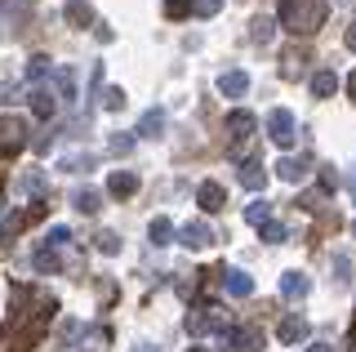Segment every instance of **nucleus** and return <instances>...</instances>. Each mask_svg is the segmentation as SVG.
Wrapping results in <instances>:
<instances>
[{"label":"nucleus","instance_id":"nucleus-1","mask_svg":"<svg viewBox=\"0 0 356 352\" xmlns=\"http://www.w3.org/2000/svg\"><path fill=\"white\" fill-rule=\"evenodd\" d=\"M325 14H330L325 0H281L276 23H281L285 31H294V36H312V31L325 27Z\"/></svg>","mask_w":356,"mask_h":352},{"label":"nucleus","instance_id":"nucleus-2","mask_svg":"<svg viewBox=\"0 0 356 352\" xmlns=\"http://www.w3.org/2000/svg\"><path fill=\"white\" fill-rule=\"evenodd\" d=\"M267 138H272L276 147H289V143L298 138V125H294V112H289V107H272V112H267Z\"/></svg>","mask_w":356,"mask_h":352},{"label":"nucleus","instance_id":"nucleus-3","mask_svg":"<svg viewBox=\"0 0 356 352\" xmlns=\"http://www.w3.org/2000/svg\"><path fill=\"white\" fill-rule=\"evenodd\" d=\"M178 241H183L187 250H205V246H214V227H209L205 218H187V223L178 227Z\"/></svg>","mask_w":356,"mask_h":352},{"label":"nucleus","instance_id":"nucleus-4","mask_svg":"<svg viewBox=\"0 0 356 352\" xmlns=\"http://www.w3.org/2000/svg\"><path fill=\"white\" fill-rule=\"evenodd\" d=\"M196 205L205 214H218V210H227V192H222V183H214V179H205L196 188Z\"/></svg>","mask_w":356,"mask_h":352},{"label":"nucleus","instance_id":"nucleus-5","mask_svg":"<svg viewBox=\"0 0 356 352\" xmlns=\"http://www.w3.org/2000/svg\"><path fill=\"white\" fill-rule=\"evenodd\" d=\"M218 277H222V285H227V294H232V299H250V294H254L250 272H241V268H222Z\"/></svg>","mask_w":356,"mask_h":352},{"label":"nucleus","instance_id":"nucleus-6","mask_svg":"<svg viewBox=\"0 0 356 352\" xmlns=\"http://www.w3.org/2000/svg\"><path fill=\"white\" fill-rule=\"evenodd\" d=\"M209 330H222V312H218V307L187 312V335H209Z\"/></svg>","mask_w":356,"mask_h":352},{"label":"nucleus","instance_id":"nucleus-7","mask_svg":"<svg viewBox=\"0 0 356 352\" xmlns=\"http://www.w3.org/2000/svg\"><path fill=\"white\" fill-rule=\"evenodd\" d=\"M312 335V326H307V317H285L281 321V330H276V339H281V344H303V339Z\"/></svg>","mask_w":356,"mask_h":352},{"label":"nucleus","instance_id":"nucleus-8","mask_svg":"<svg viewBox=\"0 0 356 352\" xmlns=\"http://www.w3.org/2000/svg\"><path fill=\"white\" fill-rule=\"evenodd\" d=\"M232 348L236 352H263V330L259 326H236L232 330Z\"/></svg>","mask_w":356,"mask_h":352},{"label":"nucleus","instance_id":"nucleus-9","mask_svg":"<svg viewBox=\"0 0 356 352\" xmlns=\"http://www.w3.org/2000/svg\"><path fill=\"white\" fill-rule=\"evenodd\" d=\"M27 143V125L18 116H0V147H22Z\"/></svg>","mask_w":356,"mask_h":352},{"label":"nucleus","instance_id":"nucleus-10","mask_svg":"<svg viewBox=\"0 0 356 352\" xmlns=\"http://www.w3.org/2000/svg\"><path fill=\"white\" fill-rule=\"evenodd\" d=\"M31 112H36L40 120H49L54 112H58V94H54L49 85H36V90H31Z\"/></svg>","mask_w":356,"mask_h":352},{"label":"nucleus","instance_id":"nucleus-11","mask_svg":"<svg viewBox=\"0 0 356 352\" xmlns=\"http://www.w3.org/2000/svg\"><path fill=\"white\" fill-rule=\"evenodd\" d=\"M254 129H259V116H254V112H227V134L236 138V143L250 138Z\"/></svg>","mask_w":356,"mask_h":352},{"label":"nucleus","instance_id":"nucleus-12","mask_svg":"<svg viewBox=\"0 0 356 352\" xmlns=\"http://www.w3.org/2000/svg\"><path fill=\"white\" fill-rule=\"evenodd\" d=\"M241 188H250V192H263L267 188V165L263 161H245L241 165Z\"/></svg>","mask_w":356,"mask_h":352},{"label":"nucleus","instance_id":"nucleus-13","mask_svg":"<svg viewBox=\"0 0 356 352\" xmlns=\"http://www.w3.org/2000/svg\"><path fill=\"white\" fill-rule=\"evenodd\" d=\"M272 170L281 174L285 183H303V179H307V161H303V157H281Z\"/></svg>","mask_w":356,"mask_h":352},{"label":"nucleus","instance_id":"nucleus-14","mask_svg":"<svg viewBox=\"0 0 356 352\" xmlns=\"http://www.w3.org/2000/svg\"><path fill=\"white\" fill-rule=\"evenodd\" d=\"M307 290H312L307 272H285V277H281V294H285V299H303Z\"/></svg>","mask_w":356,"mask_h":352},{"label":"nucleus","instance_id":"nucleus-15","mask_svg":"<svg viewBox=\"0 0 356 352\" xmlns=\"http://www.w3.org/2000/svg\"><path fill=\"white\" fill-rule=\"evenodd\" d=\"M218 90L227 94V98H241L245 90H250V76H245V72H222L218 76Z\"/></svg>","mask_w":356,"mask_h":352},{"label":"nucleus","instance_id":"nucleus-16","mask_svg":"<svg viewBox=\"0 0 356 352\" xmlns=\"http://www.w3.org/2000/svg\"><path fill=\"white\" fill-rule=\"evenodd\" d=\"M107 192H111V196H134V192H138V179H134L129 170H116V174L107 179Z\"/></svg>","mask_w":356,"mask_h":352},{"label":"nucleus","instance_id":"nucleus-17","mask_svg":"<svg viewBox=\"0 0 356 352\" xmlns=\"http://www.w3.org/2000/svg\"><path fill=\"white\" fill-rule=\"evenodd\" d=\"M63 14H67V23H72V27H89V23H94V9H89L85 0H67Z\"/></svg>","mask_w":356,"mask_h":352},{"label":"nucleus","instance_id":"nucleus-18","mask_svg":"<svg viewBox=\"0 0 356 352\" xmlns=\"http://www.w3.org/2000/svg\"><path fill=\"white\" fill-rule=\"evenodd\" d=\"M312 94H316V98H334V94H339V76H334V72H316V76H312Z\"/></svg>","mask_w":356,"mask_h":352},{"label":"nucleus","instance_id":"nucleus-19","mask_svg":"<svg viewBox=\"0 0 356 352\" xmlns=\"http://www.w3.org/2000/svg\"><path fill=\"white\" fill-rule=\"evenodd\" d=\"M147 237H152V246H170V241H174V223H170V218H152Z\"/></svg>","mask_w":356,"mask_h":352},{"label":"nucleus","instance_id":"nucleus-20","mask_svg":"<svg viewBox=\"0 0 356 352\" xmlns=\"http://www.w3.org/2000/svg\"><path fill=\"white\" fill-rule=\"evenodd\" d=\"M54 85H58V98H76V72L72 67H54Z\"/></svg>","mask_w":356,"mask_h":352},{"label":"nucleus","instance_id":"nucleus-21","mask_svg":"<svg viewBox=\"0 0 356 352\" xmlns=\"http://www.w3.org/2000/svg\"><path fill=\"white\" fill-rule=\"evenodd\" d=\"M161 129H165V116L156 112V107H152V112H143V120H138V134H143V138H156Z\"/></svg>","mask_w":356,"mask_h":352},{"label":"nucleus","instance_id":"nucleus-22","mask_svg":"<svg viewBox=\"0 0 356 352\" xmlns=\"http://www.w3.org/2000/svg\"><path fill=\"white\" fill-rule=\"evenodd\" d=\"M245 218H250L254 227H267V223H272V205H267V201H254L250 210H245Z\"/></svg>","mask_w":356,"mask_h":352},{"label":"nucleus","instance_id":"nucleus-23","mask_svg":"<svg viewBox=\"0 0 356 352\" xmlns=\"http://www.w3.org/2000/svg\"><path fill=\"white\" fill-rule=\"evenodd\" d=\"M250 36H254V40H259V45H267V40H272V36H276V23H272V18H254V27H250Z\"/></svg>","mask_w":356,"mask_h":352},{"label":"nucleus","instance_id":"nucleus-24","mask_svg":"<svg viewBox=\"0 0 356 352\" xmlns=\"http://www.w3.org/2000/svg\"><path fill=\"white\" fill-rule=\"evenodd\" d=\"M72 205H76V210H81V214H94V210H98V192H89V188H81V192L72 196Z\"/></svg>","mask_w":356,"mask_h":352},{"label":"nucleus","instance_id":"nucleus-25","mask_svg":"<svg viewBox=\"0 0 356 352\" xmlns=\"http://www.w3.org/2000/svg\"><path fill=\"white\" fill-rule=\"evenodd\" d=\"M334 281H339V285L352 281V259L348 255H334Z\"/></svg>","mask_w":356,"mask_h":352},{"label":"nucleus","instance_id":"nucleus-26","mask_svg":"<svg viewBox=\"0 0 356 352\" xmlns=\"http://www.w3.org/2000/svg\"><path fill=\"white\" fill-rule=\"evenodd\" d=\"M218 9H222V0H192V14L196 18H214Z\"/></svg>","mask_w":356,"mask_h":352},{"label":"nucleus","instance_id":"nucleus-27","mask_svg":"<svg viewBox=\"0 0 356 352\" xmlns=\"http://www.w3.org/2000/svg\"><path fill=\"white\" fill-rule=\"evenodd\" d=\"M259 232H263L267 246H281V241L289 237V232H285V223H267V227H259Z\"/></svg>","mask_w":356,"mask_h":352},{"label":"nucleus","instance_id":"nucleus-28","mask_svg":"<svg viewBox=\"0 0 356 352\" xmlns=\"http://www.w3.org/2000/svg\"><path fill=\"white\" fill-rule=\"evenodd\" d=\"M44 72H54V63H49V58H44V54H36V58H31V63H27V76H31V81H40V76H44Z\"/></svg>","mask_w":356,"mask_h":352},{"label":"nucleus","instance_id":"nucleus-29","mask_svg":"<svg viewBox=\"0 0 356 352\" xmlns=\"http://www.w3.org/2000/svg\"><path fill=\"white\" fill-rule=\"evenodd\" d=\"M103 107H107V112L125 107V90H116V85H111V90H103Z\"/></svg>","mask_w":356,"mask_h":352},{"label":"nucleus","instance_id":"nucleus-30","mask_svg":"<svg viewBox=\"0 0 356 352\" xmlns=\"http://www.w3.org/2000/svg\"><path fill=\"white\" fill-rule=\"evenodd\" d=\"M94 241H98V250H103V255H116V250H120V237L116 232H98Z\"/></svg>","mask_w":356,"mask_h":352},{"label":"nucleus","instance_id":"nucleus-31","mask_svg":"<svg viewBox=\"0 0 356 352\" xmlns=\"http://www.w3.org/2000/svg\"><path fill=\"white\" fill-rule=\"evenodd\" d=\"M58 268V259H54V250L44 246V250H36V272H54Z\"/></svg>","mask_w":356,"mask_h":352},{"label":"nucleus","instance_id":"nucleus-32","mask_svg":"<svg viewBox=\"0 0 356 352\" xmlns=\"http://www.w3.org/2000/svg\"><path fill=\"white\" fill-rule=\"evenodd\" d=\"M49 250H58V246H67V241H72V232H67V227H49Z\"/></svg>","mask_w":356,"mask_h":352},{"label":"nucleus","instance_id":"nucleus-33","mask_svg":"<svg viewBox=\"0 0 356 352\" xmlns=\"http://www.w3.org/2000/svg\"><path fill=\"white\" fill-rule=\"evenodd\" d=\"M187 9H192V5H187V0H165V14H170V18H183Z\"/></svg>","mask_w":356,"mask_h":352},{"label":"nucleus","instance_id":"nucleus-34","mask_svg":"<svg viewBox=\"0 0 356 352\" xmlns=\"http://www.w3.org/2000/svg\"><path fill=\"white\" fill-rule=\"evenodd\" d=\"M129 147H134V134H116V138H111V152H120V157H125Z\"/></svg>","mask_w":356,"mask_h":352},{"label":"nucleus","instance_id":"nucleus-35","mask_svg":"<svg viewBox=\"0 0 356 352\" xmlns=\"http://www.w3.org/2000/svg\"><path fill=\"white\" fill-rule=\"evenodd\" d=\"M321 188H339V174H334V165L321 170Z\"/></svg>","mask_w":356,"mask_h":352},{"label":"nucleus","instance_id":"nucleus-36","mask_svg":"<svg viewBox=\"0 0 356 352\" xmlns=\"http://www.w3.org/2000/svg\"><path fill=\"white\" fill-rule=\"evenodd\" d=\"M14 98H18V90H14V85H0V107H9Z\"/></svg>","mask_w":356,"mask_h":352},{"label":"nucleus","instance_id":"nucleus-37","mask_svg":"<svg viewBox=\"0 0 356 352\" xmlns=\"http://www.w3.org/2000/svg\"><path fill=\"white\" fill-rule=\"evenodd\" d=\"M343 45H348V49H352V54H356V23H352V27H348V36H343Z\"/></svg>","mask_w":356,"mask_h":352},{"label":"nucleus","instance_id":"nucleus-38","mask_svg":"<svg viewBox=\"0 0 356 352\" xmlns=\"http://www.w3.org/2000/svg\"><path fill=\"white\" fill-rule=\"evenodd\" d=\"M307 352H334V348H330V344H312Z\"/></svg>","mask_w":356,"mask_h":352},{"label":"nucleus","instance_id":"nucleus-39","mask_svg":"<svg viewBox=\"0 0 356 352\" xmlns=\"http://www.w3.org/2000/svg\"><path fill=\"white\" fill-rule=\"evenodd\" d=\"M348 183H352V196H356V165H352V174H348Z\"/></svg>","mask_w":356,"mask_h":352},{"label":"nucleus","instance_id":"nucleus-40","mask_svg":"<svg viewBox=\"0 0 356 352\" xmlns=\"http://www.w3.org/2000/svg\"><path fill=\"white\" fill-rule=\"evenodd\" d=\"M348 90H352V98H356V72H352V76H348Z\"/></svg>","mask_w":356,"mask_h":352},{"label":"nucleus","instance_id":"nucleus-41","mask_svg":"<svg viewBox=\"0 0 356 352\" xmlns=\"http://www.w3.org/2000/svg\"><path fill=\"white\" fill-rule=\"evenodd\" d=\"M187 352H209V348H200V344H196V348H187Z\"/></svg>","mask_w":356,"mask_h":352},{"label":"nucleus","instance_id":"nucleus-42","mask_svg":"<svg viewBox=\"0 0 356 352\" xmlns=\"http://www.w3.org/2000/svg\"><path fill=\"white\" fill-rule=\"evenodd\" d=\"M138 352H156V348H138Z\"/></svg>","mask_w":356,"mask_h":352},{"label":"nucleus","instance_id":"nucleus-43","mask_svg":"<svg viewBox=\"0 0 356 352\" xmlns=\"http://www.w3.org/2000/svg\"><path fill=\"white\" fill-rule=\"evenodd\" d=\"M352 237H356V223H352Z\"/></svg>","mask_w":356,"mask_h":352}]
</instances>
